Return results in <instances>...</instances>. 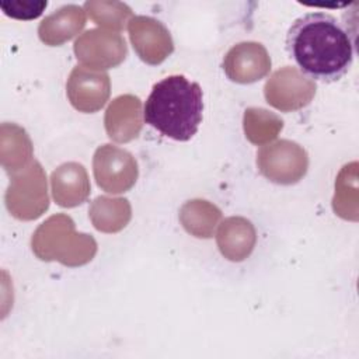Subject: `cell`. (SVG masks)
<instances>
[{
  "mask_svg": "<svg viewBox=\"0 0 359 359\" xmlns=\"http://www.w3.org/2000/svg\"><path fill=\"white\" fill-rule=\"evenodd\" d=\"M286 49L300 70L314 80L337 81L353 62L348 28L327 13H307L290 25Z\"/></svg>",
  "mask_w": 359,
  "mask_h": 359,
  "instance_id": "1",
  "label": "cell"
},
{
  "mask_svg": "<svg viewBox=\"0 0 359 359\" xmlns=\"http://www.w3.org/2000/svg\"><path fill=\"white\" fill-rule=\"evenodd\" d=\"M203 95L198 83L172 74L156 83L144 104V121L161 135L189 140L202 122Z\"/></svg>",
  "mask_w": 359,
  "mask_h": 359,
  "instance_id": "2",
  "label": "cell"
},
{
  "mask_svg": "<svg viewBox=\"0 0 359 359\" xmlns=\"http://www.w3.org/2000/svg\"><path fill=\"white\" fill-rule=\"evenodd\" d=\"M32 251L42 261H59L67 266L84 265L97 252L95 240L76 233L73 220L60 213L43 222L32 236Z\"/></svg>",
  "mask_w": 359,
  "mask_h": 359,
  "instance_id": "3",
  "label": "cell"
},
{
  "mask_svg": "<svg viewBox=\"0 0 359 359\" xmlns=\"http://www.w3.org/2000/svg\"><path fill=\"white\" fill-rule=\"evenodd\" d=\"M6 203L11 215L21 220L36 219L48 209L46 175L38 161L31 163L21 174L13 175Z\"/></svg>",
  "mask_w": 359,
  "mask_h": 359,
  "instance_id": "4",
  "label": "cell"
},
{
  "mask_svg": "<svg viewBox=\"0 0 359 359\" xmlns=\"http://www.w3.org/2000/svg\"><path fill=\"white\" fill-rule=\"evenodd\" d=\"M257 165L259 172L269 181L292 185L306 175L309 156L300 144L283 139L261 147L257 153Z\"/></svg>",
  "mask_w": 359,
  "mask_h": 359,
  "instance_id": "5",
  "label": "cell"
},
{
  "mask_svg": "<svg viewBox=\"0 0 359 359\" xmlns=\"http://www.w3.org/2000/svg\"><path fill=\"white\" fill-rule=\"evenodd\" d=\"M93 172L97 185L109 194L129 191L137 180V163L135 157L112 144L100 146L93 157Z\"/></svg>",
  "mask_w": 359,
  "mask_h": 359,
  "instance_id": "6",
  "label": "cell"
},
{
  "mask_svg": "<svg viewBox=\"0 0 359 359\" xmlns=\"http://www.w3.org/2000/svg\"><path fill=\"white\" fill-rule=\"evenodd\" d=\"M73 49L77 60L94 70L116 67L128 55L126 42L119 32L100 28L88 29L81 34L76 39Z\"/></svg>",
  "mask_w": 359,
  "mask_h": 359,
  "instance_id": "7",
  "label": "cell"
},
{
  "mask_svg": "<svg viewBox=\"0 0 359 359\" xmlns=\"http://www.w3.org/2000/svg\"><path fill=\"white\" fill-rule=\"evenodd\" d=\"M314 80L306 77L296 67L285 66L276 70L265 83V100L273 108L290 112L310 104L316 95Z\"/></svg>",
  "mask_w": 359,
  "mask_h": 359,
  "instance_id": "8",
  "label": "cell"
},
{
  "mask_svg": "<svg viewBox=\"0 0 359 359\" xmlns=\"http://www.w3.org/2000/svg\"><path fill=\"white\" fill-rule=\"evenodd\" d=\"M66 93L70 104L77 111L84 114L97 112L109 98V76L101 70L77 66L67 79Z\"/></svg>",
  "mask_w": 359,
  "mask_h": 359,
  "instance_id": "9",
  "label": "cell"
},
{
  "mask_svg": "<svg viewBox=\"0 0 359 359\" xmlns=\"http://www.w3.org/2000/svg\"><path fill=\"white\" fill-rule=\"evenodd\" d=\"M128 31L135 52L149 65H160L174 50L170 31L153 17L135 15L128 24Z\"/></svg>",
  "mask_w": 359,
  "mask_h": 359,
  "instance_id": "10",
  "label": "cell"
},
{
  "mask_svg": "<svg viewBox=\"0 0 359 359\" xmlns=\"http://www.w3.org/2000/svg\"><path fill=\"white\" fill-rule=\"evenodd\" d=\"M226 76L236 83L248 84L264 79L271 70V57L259 42H240L224 56Z\"/></svg>",
  "mask_w": 359,
  "mask_h": 359,
  "instance_id": "11",
  "label": "cell"
},
{
  "mask_svg": "<svg viewBox=\"0 0 359 359\" xmlns=\"http://www.w3.org/2000/svg\"><path fill=\"white\" fill-rule=\"evenodd\" d=\"M104 123L108 137L114 142L126 143L136 139L143 126L140 100L130 94L116 97L105 112Z\"/></svg>",
  "mask_w": 359,
  "mask_h": 359,
  "instance_id": "12",
  "label": "cell"
},
{
  "mask_svg": "<svg viewBox=\"0 0 359 359\" xmlns=\"http://www.w3.org/2000/svg\"><path fill=\"white\" fill-rule=\"evenodd\" d=\"M52 195L62 208H74L86 202L91 187L83 164L70 161L59 165L50 175Z\"/></svg>",
  "mask_w": 359,
  "mask_h": 359,
  "instance_id": "13",
  "label": "cell"
},
{
  "mask_svg": "<svg viewBox=\"0 0 359 359\" xmlns=\"http://www.w3.org/2000/svg\"><path fill=\"white\" fill-rule=\"evenodd\" d=\"M216 240L224 258L240 262L252 252L257 241V233L248 219L231 216L222 222Z\"/></svg>",
  "mask_w": 359,
  "mask_h": 359,
  "instance_id": "14",
  "label": "cell"
},
{
  "mask_svg": "<svg viewBox=\"0 0 359 359\" xmlns=\"http://www.w3.org/2000/svg\"><path fill=\"white\" fill-rule=\"evenodd\" d=\"M86 25V11L76 4H67L45 17L39 27V39L49 46H59L77 35Z\"/></svg>",
  "mask_w": 359,
  "mask_h": 359,
  "instance_id": "15",
  "label": "cell"
},
{
  "mask_svg": "<svg viewBox=\"0 0 359 359\" xmlns=\"http://www.w3.org/2000/svg\"><path fill=\"white\" fill-rule=\"evenodd\" d=\"M130 205L125 198L98 196L88 209L94 227L104 233H116L130 220Z\"/></svg>",
  "mask_w": 359,
  "mask_h": 359,
  "instance_id": "16",
  "label": "cell"
},
{
  "mask_svg": "<svg viewBox=\"0 0 359 359\" xmlns=\"http://www.w3.org/2000/svg\"><path fill=\"white\" fill-rule=\"evenodd\" d=\"M220 217L219 208L201 199L188 201L180 210V220L184 229L199 238H210Z\"/></svg>",
  "mask_w": 359,
  "mask_h": 359,
  "instance_id": "17",
  "label": "cell"
},
{
  "mask_svg": "<svg viewBox=\"0 0 359 359\" xmlns=\"http://www.w3.org/2000/svg\"><path fill=\"white\" fill-rule=\"evenodd\" d=\"M282 128L283 121L264 108H248L244 112L245 137L254 144L271 142L278 136Z\"/></svg>",
  "mask_w": 359,
  "mask_h": 359,
  "instance_id": "18",
  "label": "cell"
},
{
  "mask_svg": "<svg viewBox=\"0 0 359 359\" xmlns=\"http://www.w3.org/2000/svg\"><path fill=\"white\" fill-rule=\"evenodd\" d=\"M84 10L97 25L114 32L122 31L132 17L130 7L121 1H86Z\"/></svg>",
  "mask_w": 359,
  "mask_h": 359,
  "instance_id": "19",
  "label": "cell"
},
{
  "mask_svg": "<svg viewBox=\"0 0 359 359\" xmlns=\"http://www.w3.org/2000/svg\"><path fill=\"white\" fill-rule=\"evenodd\" d=\"M46 0H11L0 1L3 13L15 20H34L38 18L46 8Z\"/></svg>",
  "mask_w": 359,
  "mask_h": 359,
  "instance_id": "20",
  "label": "cell"
}]
</instances>
